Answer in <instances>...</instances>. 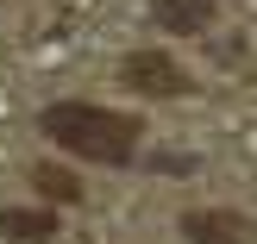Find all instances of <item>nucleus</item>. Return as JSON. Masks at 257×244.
<instances>
[{"label": "nucleus", "instance_id": "obj_4", "mask_svg": "<svg viewBox=\"0 0 257 244\" xmlns=\"http://www.w3.org/2000/svg\"><path fill=\"white\" fill-rule=\"evenodd\" d=\"M0 232H7L13 244H50L57 238V213H44V207H7L0 213Z\"/></svg>", "mask_w": 257, "mask_h": 244}, {"label": "nucleus", "instance_id": "obj_1", "mask_svg": "<svg viewBox=\"0 0 257 244\" xmlns=\"http://www.w3.org/2000/svg\"><path fill=\"white\" fill-rule=\"evenodd\" d=\"M38 132L57 138L75 157H88V163H125L138 150V132H145V125H138L132 113L94 107V100H57V107L38 113Z\"/></svg>", "mask_w": 257, "mask_h": 244}, {"label": "nucleus", "instance_id": "obj_5", "mask_svg": "<svg viewBox=\"0 0 257 244\" xmlns=\"http://www.w3.org/2000/svg\"><path fill=\"white\" fill-rule=\"evenodd\" d=\"M207 7L213 0H157V25L163 32H207Z\"/></svg>", "mask_w": 257, "mask_h": 244}, {"label": "nucleus", "instance_id": "obj_2", "mask_svg": "<svg viewBox=\"0 0 257 244\" xmlns=\"http://www.w3.org/2000/svg\"><path fill=\"white\" fill-rule=\"evenodd\" d=\"M119 82H125V88H138V94H151V100L188 94V69L170 57V50H132V57L119 63Z\"/></svg>", "mask_w": 257, "mask_h": 244}, {"label": "nucleus", "instance_id": "obj_6", "mask_svg": "<svg viewBox=\"0 0 257 244\" xmlns=\"http://www.w3.org/2000/svg\"><path fill=\"white\" fill-rule=\"evenodd\" d=\"M32 188H38L44 200H63V207H69V200H82V182H75L63 163H38V169H32Z\"/></svg>", "mask_w": 257, "mask_h": 244}, {"label": "nucleus", "instance_id": "obj_3", "mask_svg": "<svg viewBox=\"0 0 257 244\" xmlns=\"http://www.w3.org/2000/svg\"><path fill=\"white\" fill-rule=\"evenodd\" d=\"M182 238L188 244H257L245 213H226V207H201V213H182Z\"/></svg>", "mask_w": 257, "mask_h": 244}]
</instances>
